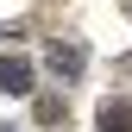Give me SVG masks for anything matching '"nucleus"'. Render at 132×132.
<instances>
[{"mask_svg":"<svg viewBox=\"0 0 132 132\" xmlns=\"http://www.w3.org/2000/svg\"><path fill=\"white\" fill-rule=\"evenodd\" d=\"M101 132H132V107L107 101V107H101Z\"/></svg>","mask_w":132,"mask_h":132,"instance_id":"f03ea898","label":"nucleus"},{"mask_svg":"<svg viewBox=\"0 0 132 132\" xmlns=\"http://www.w3.org/2000/svg\"><path fill=\"white\" fill-rule=\"evenodd\" d=\"M51 69L57 76H82V57L69 51V44H57V51H51Z\"/></svg>","mask_w":132,"mask_h":132,"instance_id":"7ed1b4c3","label":"nucleus"},{"mask_svg":"<svg viewBox=\"0 0 132 132\" xmlns=\"http://www.w3.org/2000/svg\"><path fill=\"white\" fill-rule=\"evenodd\" d=\"M0 132H6V126H0Z\"/></svg>","mask_w":132,"mask_h":132,"instance_id":"20e7f679","label":"nucleus"},{"mask_svg":"<svg viewBox=\"0 0 132 132\" xmlns=\"http://www.w3.org/2000/svg\"><path fill=\"white\" fill-rule=\"evenodd\" d=\"M31 88V63L25 57H0V94H25Z\"/></svg>","mask_w":132,"mask_h":132,"instance_id":"f257e3e1","label":"nucleus"}]
</instances>
